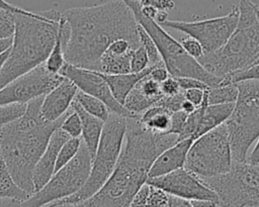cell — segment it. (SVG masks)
I'll use <instances>...</instances> for the list:
<instances>
[{
    "label": "cell",
    "instance_id": "obj_1",
    "mask_svg": "<svg viewBox=\"0 0 259 207\" xmlns=\"http://www.w3.org/2000/svg\"><path fill=\"white\" fill-rule=\"evenodd\" d=\"M62 16L70 26L65 61L72 66L95 71L107 47L120 38L128 40L136 48L141 45L138 23L121 0L71 8Z\"/></svg>",
    "mask_w": 259,
    "mask_h": 207
},
{
    "label": "cell",
    "instance_id": "obj_2",
    "mask_svg": "<svg viewBox=\"0 0 259 207\" xmlns=\"http://www.w3.org/2000/svg\"><path fill=\"white\" fill-rule=\"evenodd\" d=\"M160 154L156 134L146 129L137 116L127 118L122 149L117 164L101 189L78 207H130L147 183L155 159Z\"/></svg>",
    "mask_w": 259,
    "mask_h": 207
},
{
    "label": "cell",
    "instance_id": "obj_3",
    "mask_svg": "<svg viewBox=\"0 0 259 207\" xmlns=\"http://www.w3.org/2000/svg\"><path fill=\"white\" fill-rule=\"evenodd\" d=\"M42 98L31 100L23 115L0 126L1 158L17 186L29 195L34 193L33 169L67 115L54 122L44 120L39 112Z\"/></svg>",
    "mask_w": 259,
    "mask_h": 207
},
{
    "label": "cell",
    "instance_id": "obj_4",
    "mask_svg": "<svg viewBox=\"0 0 259 207\" xmlns=\"http://www.w3.org/2000/svg\"><path fill=\"white\" fill-rule=\"evenodd\" d=\"M61 12L51 9L15 14L9 55L0 70V89L46 63L54 46Z\"/></svg>",
    "mask_w": 259,
    "mask_h": 207
},
{
    "label": "cell",
    "instance_id": "obj_5",
    "mask_svg": "<svg viewBox=\"0 0 259 207\" xmlns=\"http://www.w3.org/2000/svg\"><path fill=\"white\" fill-rule=\"evenodd\" d=\"M132 10L137 23L142 26L155 42L162 62L171 77L192 78L206 84L209 88L218 86L222 78L209 74L195 59L183 49L179 41L174 39L154 19L145 16L141 5L136 0H121Z\"/></svg>",
    "mask_w": 259,
    "mask_h": 207
},
{
    "label": "cell",
    "instance_id": "obj_6",
    "mask_svg": "<svg viewBox=\"0 0 259 207\" xmlns=\"http://www.w3.org/2000/svg\"><path fill=\"white\" fill-rule=\"evenodd\" d=\"M126 126L127 118L110 113L108 119L104 122L99 143L92 159L91 170L86 183L74 195L54 202L50 205H78L79 203L92 197L101 189L117 164L124 141Z\"/></svg>",
    "mask_w": 259,
    "mask_h": 207
},
{
    "label": "cell",
    "instance_id": "obj_7",
    "mask_svg": "<svg viewBox=\"0 0 259 207\" xmlns=\"http://www.w3.org/2000/svg\"><path fill=\"white\" fill-rule=\"evenodd\" d=\"M257 21L238 24L228 41L219 50L204 54L197 62L211 75L223 78L254 65L259 58V6H255Z\"/></svg>",
    "mask_w": 259,
    "mask_h": 207
},
{
    "label": "cell",
    "instance_id": "obj_8",
    "mask_svg": "<svg viewBox=\"0 0 259 207\" xmlns=\"http://www.w3.org/2000/svg\"><path fill=\"white\" fill-rule=\"evenodd\" d=\"M238 98L225 122L233 162H247V153L259 137V80L237 83Z\"/></svg>",
    "mask_w": 259,
    "mask_h": 207
},
{
    "label": "cell",
    "instance_id": "obj_9",
    "mask_svg": "<svg viewBox=\"0 0 259 207\" xmlns=\"http://www.w3.org/2000/svg\"><path fill=\"white\" fill-rule=\"evenodd\" d=\"M232 165L231 145L224 123L192 142L184 169L199 179H210L227 174Z\"/></svg>",
    "mask_w": 259,
    "mask_h": 207
},
{
    "label": "cell",
    "instance_id": "obj_10",
    "mask_svg": "<svg viewBox=\"0 0 259 207\" xmlns=\"http://www.w3.org/2000/svg\"><path fill=\"white\" fill-rule=\"evenodd\" d=\"M200 180L215 193L218 207H259V165L233 162L227 174Z\"/></svg>",
    "mask_w": 259,
    "mask_h": 207
},
{
    "label": "cell",
    "instance_id": "obj_11",
    "mask_svg": "<svg viewBox=\"0 0 259 207\" xmlns=\"http://www.w3.org/2000/svg\"><path fill=\"white\" fill-rule=\"evenodd\" d=\"M91 164L92 157L82 141L75 158L57 171L40 190L23 201V207H45L74 195L86 183Z\"/></svg>",
    "mask_w": 259,
    "mask_h": 207
},
{
    "label": "cell",
    "instance_id": "obj_12",
    "mask_svg": "<svg viewBox=\"0 0 259 207\" xmlns=\"http://www.w3.org/2000/svg\"><path fill=\"white\" fill-rule=\"evenodd\" d=\"M238 17L239 10L238 6L235 5L225 16L196 21L167 19L160 25L184 32L187 36L196 39L201 44L204 54H210L225 45L237 27Z\"/></svg>",
    "mask_w": 259,
    "mask_h": 207
},
{
    "label": "cell",
    "instance_id": "obj_13",
    "mask_svg": "<svg viewBox=\"0 0 259 207\" xmlns=\"http://www.w3.org/2000/svg\"><path fill=\"white\" fill-rule=\"evenodd\" d=\"M64 77L50 73L45 64L14 79L0 89V106L27 104L57 87Z\"/></svg>",
    "mask_w": 259,
    "mask_h": 207
},
{
    "label": "cell",
    "instance_id": "obj_14",
    "mask_svg": "<svg viewBox=\"0 0 259 207\" xmlns=\"http://www.w3.org/2000/svg\"><path fill=\"white\" fill-rule=\"evenodd\" d=\"M147 184L164 191L170 196L178 197L188 201H218L215 193L209 187H207L197 176L188 172L184 168L161 177L148 179Z\"/></svg>",
    "mask_w": 259,
    "mask_h": 207
},
{
    "label": "cell",
    "instance_id": "obj_15",
    "mask_svg": "<svg viewBox=\"0 0 259 207\" xmlns=\"http://www.w3.org/2000/svg\"><path fill=\"white\" fill-rule=\"evenodd\" d=\"M59 75L72 81L79 91L101 100L111 113L122 117H131V113L113 97L107 83L100 73L82 69L66 63L60 70Z\"/></svg>",
    "mask_w": 259,
    "mask_h": 207
},
{
    "label": "cell",
    "instance_id": "obj_16",
    "mask_svg": "<svg viewBox=\"0 0 259 207\" xmlns=\"http://www.w3.org/2000/svg\"><path fill=\"white\" fill-rule=\"evenodd\" d=\"M78 91L72 81L64 78L57 87L44 96L39 108L41 118L49 122L62 118L70 109Z\"/></svg>",
    "mask_w": 259,
    "mask_h": 207
},
{
    "label": "cell",
    "instance_id": "obj_17",
    "mask_svg": "<svg viewBox=\"0 0 259 207\" xmlns=\"http://www.w3.org/2000/svg\"><path fill=\"white\" fill-rule=\"evenodd\" d=\"M69 138L60 127L52 134L45 151L33 169L32 185L34 193L40 190L53 177L59 150Z\"/></svg>",
    "mask_w": 259,
    "mask_h": 207
},
{
    "label": "cell",
    "instance_id": "obj_18",
    "mask_svg": "<svg viewBox=\"0 0 259 207\" xmlns=\"http://www.w3.org/2000/svg\"><path fill=\"white\" fill-rule=\"evenodd\" d=\"M163 96L161 84L147 75L130 92L123 103V107L132 116H137L148 108L155 106Z\"/></svg>",
    "mask_w": 259,
    "mask_h": 207
},
{
    "label": "cell",
    "instance_id": "obj_19",
    "mask_svg": "<svg viewBox=\"0 0 259 207\" xmlns=\"http://www.w3.org/2000/svg\"><path fill=\"white\" fill-rule=\"evenodd\" d=\"M193 141L191 137L179 140L173 146L160 153L150 168L148 179L161 177L184 168L188 150Z\"/></svg>",
    "mask_w": 259,
    "mask_h": 207
},
{
    "label": "cell",
    "instance_id": "obj_20",
    "mask_svg": "<svg viewBox=\"0 0 259 207\" xmlns=\"http://www.w3.org/2000/svg\"><path fill=\"white\" fill-rule=\"evenodd\" d=\"M133 53L134 49L126 41L116 40L101 56L95 71L106 75L128 74Z\"/></svg>",
    "mask_w": 259,
    "mask_h": 207
},
{
    "label": "cell",
    "instance_id": "obj_21",
    "mask_svg": "<svg viewBox=\"0 0 259 207\" xmlns=\"http://www.w3.org/2000/svg\"><path fill=\"white\" fill-rule=\"evenodd\" d=\"M72 108L78 113L82 124V141L89 150L92 159L96 152L101 132L104 126V121L84 111L81 106L75 101L72 102Z\"/></svg>",
    "mask_w": 259,
    "mask_h": 207
},
{
    "label": "cell",
    "instance_id": "obj_22",
    "mask_svg": "<svg viewBox=\"0 0 259 207\" xmlns=\"http://www.w3.org/2000/svg\"><path fill=\"white\" fill-rule=\"evenodd\" d=\"M152 69L153 66H150L139 73H128L120 75H106L101 73L100 74L107 83L115 100L123 106V103L130 92L133 90V88L138 84L140 80L149 75Z\"/></svg>",
    "mask_w": 259,
    "mask_h": 207
},
{
    "label": "cell",
    "instance_id": "obj_23",
    "mask_svg": "<svg viewBox=\"0 0 259 207\" xmlns=\"http://www.w3.org/2000/svg\"><path fill=\"white\" fill-rule=\"evenodd\" d=\"M69 38H70V26L68 22L63 18L61 13L56 40L52 48V51L45 63V66L50 73L59 74L60 70L66 64L65 50H66Z\"/></svg>",
    "mask_w": 259,
    "mask_h": 207
},
{
    "label": "cell",
    "instance_id": "obj_24",
    "mask_svg": "<svg viewBox=\"0 0 259 207\" xmlns=\"http://www.w3.org/2000/svg\"><path fill=\"white\" fill-rule=\"evenodd\" d=\"M234 104L235 103L207 105L196 128V131L192 136V139L195 140L206 132L224 124L231 115L234 109Z\"/></svg>",
    "mask_w": 259,
    "mask_h": 207
},
{
    "label": "cell",
    "instance_id": "obj_25",
    "mask_svg": "<svg viewBox=\"0 0 259 207\" xmlns=\"http://www.w3.org/2000/svg\"><path fill=\"white\" fill-rule=\"evenodd\" d=\"M172 112L161 106H152L137 115L139 122L149 131L161 134L168 133L171 126Z\"/></svg>",
    "mask_w": 259,
    "mask_h": 207
},
{
    "label": "cell",
    "instance_id": "obj_26",
    "mask_svg": "<svg viewBox=\"0 0 259 207\" xmlns=\"http://www.w3.org/2000/svg\"><path fill=\"white\" fill-rule=\"evenodd\" d=\"M31 195L17 186L12 179L4 161L0 158V198H11L25 201Z\"/></svg>",
    "mask_w": 259,
    "mask_h": 207
},
{
    "label": "cell",
    "instance_id": "obj_27",
    "mask_svg": "<svg viewBox=\"0 0 259 207\" xmlns=\"http://www.w3.org/2000/svg\"><path fill=\"white\" fill-rule=\"evenodd\" d=\"M75 101L81 106V108L87 113L99 118L102 121H106L110 115V110L108 107L99 99L78 91Z\"/></svg>",
    "mask_w": 259,
    "mask_h": 207
},
{
    "label": "cell",
    "instance_id": "obj_28",
    "mask_svg": "<svg viewBox=\"0 0 259 207\" xmlns=\"http://www.w3.org/2000/svg\"><path fill=\"white\" fill-rule=\"evenodd\" d=\"M237 84L231 85H218L215 87L208 88L207 90V104L219 105L235 103L238 98Z\"/></svg>",
    "mask_w": 259,
    "mask_h": 207
},
{
    "label": "cell",
    "instance_id": "obj_29",
    "mask_svg": "<svg viewBox=\"0 0 259 207\" xmlns=\"http://www.w3.org/2000/svg\"><path fill=\"white\" fill-rule=\"evenodd\" d=\"M82 139L79 138H69L60 148L58 157H57V162H56V167H55V173L59 171L61 168L69 164L75 156L78 153L80 146H81ZM54 173V174H55Z\"/></svg>",
    "mask_w": 259,
    "mask_h": 207
},
{
    "label": "cell",
    "instance_id": "obj_30",
    "mask_svg": "<svg viewBox=\"0 0 259 207\" xmlns=\"http://www.w3.org/2000/svg\"><path fill=\"white\" fill-rule=\"evenodd\" d=\"M252 80H259V64H254L243 71L235 72V73L224 76L219 85H231V84H237L243 81H252Z\"/></svg>",
    "mask_w": 259,
    "mask_h": 207
},
{
    "label": "cell",
    "instance_id": "obj_31",
    "mask_svg": "<svg viewBox=\"0 0 259 207\" xmlns=\"http://www.w3.org/2000/svg\"><path fill=\"white\" fill-rule=\"evenodd\" d=\"M60 129H62L71 138H79L81 136V133H82L81 119L78 113L72 108V106L68 110L67 115L60 126Z\"/></svg>",
    "mask_w": 259,
    "mask_h": 207
},
{
    "label": "cell",
    "instance_id": "obj_32",
    "mask_svg": "<svg viewBox=\"0 0 259 207\" xmlns=\"http://www.w3.org/2000/svg\"><path fill=\"white\" fill-rule=\"evenodd\" d=\"M138 36L141 45L145 48L148 59H149V64L150 66H154L162 62V59L160 57V54L158 51V48L151 38V36L147 33V31L138 24Z\"/></svg>",
    "mask_w": 259,
    "mask_h": 207
},
{
    "label": "cell",
    "instance_id": "obj_33",
    "mask_svg": "<svg viewBox=\"0 0 259 207\" xmlns=\"http://www.w3.org/2000/svg\"><path fill=\"white\" fill-rule=\"evenodd\" d=\"M15 12L0 8V39L13 38L15 32Z\"/></svg>",
    "mask_w": 259,
    "mask_h": 207
},
{
    "label": "cell",
    "instance_id": "obj_34",
    "mask_svg": "<svg viewBox=\"0 0 259 207\" xmlns=\"http://www.w3.org/2000/svg\"><path fill=\"white\" fill-rule=\"evenodd\" d=\"M26 110V104H10L0 106V126L20 117Z\"/></svg>",
    "mask_w": 259,
    "mask_h": 207
},
{
    "label": "cell",
    "instance_id": "obj_35",
    "mask_svg": "<svg viewBox=\"0 0 259 207\" xmlns=\"http://www.w3.org/2000/svg\"><path fill=\"white\" fill-rule=\"evenodd\" d=\"M150 67L149 59L145 48L140 45L134 49L131 59V73H139Z\"/></svg>",
    "mask_w": 259,
    "mask_h": 207
},
{
    "label": "cell",
    "instance_id": "obj_36",
    "mask_svg": "<svg viewBox=\"0 0 259 207\" xmlns=\"http://www.w3.org/2000/svg\"><path fill=\"white\" fill-rule=\"evenodd\" d=\"M180 44L182 45L183 49L187 53V55H189L191 58L195 59L196 61L199 60L204 55V50L201 44L196 39L190 36L186 35L185 37H183L180 40Z\"/></svg>",
    "mask_w": 259,
    "mask_h": 207
},
{
    "label": "cell",
    "instance_id": "obj_37",
    "mask_svg": "<svg viewBox=\"0 0 259 207\" xmlns=\"http://www.w3.org/2000/svg\"><path fill=\"white\" fill-rule=\"evenodd\" d=\"M184 92H181L177 95L174 96H163L157 103L155 106H161L166 108L167 110H169L170 112H176L181 110V105L182 102L184 101Z\"/></svg>",
    "mask_w": 259,
    "mask_h": 207
},
{
    "label": "cell",
    "instance_id": "obj_38",
    "mask_svg": "<svg viewBox=\"0 0 259 207\" xmlns=\"http://www.w3.org/2000/svg\"><path fill=\"white\" fill-rule=\"evenodd\" d=\"M187 115L188 114H186L185 112H183L181 110L173 112L171 115V126H170L168 133L176 134L179 137L184 129Z\"/></svg>",
    "mask_w": 259,
    "mask_h": 207
},
{
    "label": "cell",
    "instance_id": "obj_39",
    "mask_svg": "<svg viewBox=\"0 0 259 207\" xmlns=\"http://www.w3.org/2000/svg\"><path fill=\"white\" fill-rule=\"evenodd\" d=\"M141 6H150L158 11H168L175 7L173 0H136Z\"/></svg>",
    "mask_w": 259,
    "mask_h": 207
},
{
    "label": "cell",
    "instance_id": "obj_40",
    "mask_svg": "<svg viewBox=\"0 0 259 207\" xmlns=\"http://www.w3.org/2000/svg\"><path fill=\"white\" fill-rule=\"evenodd\" d=\"M161 91L164 96H174L182 92L177 79L171 76H169L163 83H161Z\"/></svg>",
    "mask_w": 259,
    "mask_h": 207
},
{
    "label": "cell",
    "instance_id": "obj_41",
    "mask_svg": "<svg viewBox=\"0 0 259 207\" xmlns=\"http://www.w3.org/2000/svg\"><path fill=\"white\" fill-rule=\"evenodd\" d=\"M178 81V84L180 86V89L182 92L189 90V89H201V90H206L209 87L204 84L203 82L192 79V78H176Z\"/></svg>",
    "mask_w": 259,
    "mask_h": 207
},
{
    "label": "cell",
    "instance_id": "obj_42",
    "mask_svg": "<svg viewBox=\"0 0 259 207\" xmlns=\"http://www.w3.org/2000/svg\"><path fill=\"white\" fill-rule=\"evenodd\" d=\"M206 90H201V89H189V90H186L183 93L184 94V98L187 101H189L191 104H193L195 107H198L203 102Z\"/></svg>",
    "mask_w": 259,
    "mask_h": 207
},
{
    "label": "cell",
    "instance_id": "obj_43",
    "mask_svg": "<svg viewBox=\"0 0 259 207\" xmlns=\"http://www.w3.org/2000/svg\"><path fill=\"white\" fill-rule=\"evenodd\" d=\"M149 76H150L154 81H156V82H158V83L161 84V83H163L170 75H169V73L167 72L164 63H163V62H160L159 64L153 66V69H152V71L150 72Z\"/></svg>",
    "mask_w": 259,
    "mask_h": 207
},
{
    "label": "cell",
    "instance_id": "obj_44",
    "mask_svg": "<svg viewBox=\"0 0 259 207\" xmlns=\"http://www.w3.org/2000/svg\"><path fill=\"white\" fill-rule=\"evenodd\" d=\"M167 207H192V205L188 200L169 195Z\"/></svg>",
    "mask_w": 259,
    "mask_h": 207
},
{
    "label": "cell",
    "instance_id": "obj_45",
    "mask_svg": "<svg viewBox=\"0 0 259 207\" xmlns=\"http://www.w3.org/2000/svg\"><path fill=\"white\" fill-rule=\"evenodd\" d=\"M0 8H4V9L10 10V11H13V12H15V13H21V14H29V13L32 12V11H29V10H26V9H23V8H20V7H18V6L12 5V4L8 3V2L5 1V0H0Z\"/></svg>",
    "mask_w": 259,
    "mask_h": 207
},
{
    "label": "cell",
    "instance_id": "obj_46",
    "mask_svg": "<svg viewBox=\"0 0 259 207\" xmlns=\"http://www.w3.org/2000/svg\"><path fill=\"white\" fill-rule=\"evenodd\" d=\"M247 163L250 165H259V137L257 138V142L252 149L249 158L247 159Z\"/></svg>",
    "mask_w": 259,
    "mask_h": 207
},
{
    "label": "cell",
    "instance_id": "obj_47",
    "mask_svg": "<svg viewBox=\"0 0 259 207\" xmlns=\"http://www.w3.org/2000/svg\"><path fill=\"white\" fill-rule=\"evenodd\" d=\"M22 202L11 198H0V207H23Z\"/></svg>",
    "mask_w": 259,
    "mask_h": 207
},
{
    "label": "cell",
    "instance_id": "obj_48",
    "mask_svg": "<svg viewBox=\"0 0 259 207\" xmlns=\"http://www.w3.org/2000/svg\"><path fill=\"white\" fill-rule=\"evenodd\" d=\"M195 106L193 104H191L189 101H187L186 99H184V101L182 102V105H181V111L185 112L186 114H189L191 112H193L195 110Z\"/></svg>",
    "mask_w": 259,
    "mask_h": 207
},
{
    "label": "cell",
    "instance_id": "obj_49",
    "mask_svg": "<svg viewBox=\"0 0 259 207\" xmlns=\"http://www.w3.org/2000/svg\"><path fill=\"white\" fill-rule=\"evenodd\" d=\"M12 44V38H8V39H0V55L4 51H6L7 49L10 48Z\"/></svg>",
    "mask_w": 259,
    "mask_h": 207
},
{
    "label": "cell",
    "instance_id": "obj_50",
    "mask_svg": "<svg viewBox=\"0 0 259 207\" xmlns=\"http://www.w3.org/2000/svg\"><path fill=\"white\" fill-rule=\"evenodd\" d=\"M8 55H9V49H7L6 51H4V53H2V54L0 55V70H1V68H2V66H3V64L5 63L6 59L8 58Z\"/></svg>",
    "mask_w": 259,
    "mask_h": 207
},
{
    "label": "cell",
    "instance_id": "obj_51",
    "mask_svg": "<svg viewBox=\"0 0 259 207\" xmlns=\"http://www.w3.org/2000/svg\"><path fill=\"white\" fill-rule=\"evenodd\" d=\"M46 207H78L75 204H57V205H48Z\"/></svg>",
    "mask_w": 259,
    "mask_h": 207
},
{
    "label": "cell",
    "instance_id": "obj_52",
    "mask_svg": "<svg viewBox=\"0 0 259 207\" xmlns=\"http://www.w3.org/2000/svg\"><path fill=\"white\" fill-rule=\"evenodd\" d=\"M255 64H259V58H258V60L256 61V63H255Z\"/></svg>",
    "mask_w": 259,
    "mask_h": 207
}]
</instances>
